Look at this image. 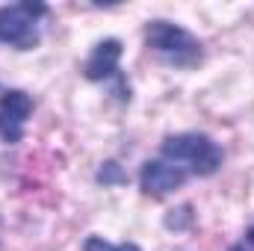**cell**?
Returning a JSON list of instances; mask_svg holds the SVG:
<instances>
[{
    "instance_id": "obj_1",
    "label": "cell",
    "mask_w": 254,
    "mask_h": 251,
    "mask_svg": "<svg viewBox=\"0 0 254 251\" xmlns=\"http://www.w3.org/2000/svg\"><path fill=\"white\" fill-rule=\"evenodd\" d=\"M160 157L172 166H178L181 172H187V178H210L219 172L222 166V148L204 136V133H175L166 136L160 145Z\"/></svg>"
},
{
    "instance_id": "obj_2",
    "label": "cell",
    "mask_w": 254,
    "mask_h": 251,
    "mask_svg": "<svg viewBox=\"0 0 254 251\" xmlns=\"http://www.w3.org/2000/svg\"><path fill=\"white\" fill-rule=\"evenodd\" d=\"M145 45L163 63L175 65V68H192L204 57L201 42L192 36L190 30H184V27H178L172 21H151L145 27Z\"/></svg>"
},
{
    "instance_id": "obj_3",
    "label": "cell",
    "mask_w": 254,
    "mask_h": 251,
    "mask_svg": "<svg viewBox=\"0 0 254 251\" xmlns=\"http://www.w3.org/2000/svg\"><path fill=\"white\" fill-rule=\"evenodd\" d=\"M45 15H48V6L36 0L0 6V42L18 51H33L39 45V18Z\"/></svg>"
},
{
    "instance_id": "obj_4",
    "label": "cell",
    "mask_w": 254,
    "mask_h": 251,
    "mask_svg": "<svg viewBox=\"0 0 254 251\" xmlns=\"http://www.w3.org/2000/svg\"><path fill=\"white\" fill-rule=\"evenodd\" d=\"M187 181H190L187 172H181L178 166L166 163L163 157L148 160V163L142 166V172H139V187H142L145 195H151V198H163V195L181 189Z\"/></svg>"
},
{
    "instance_id": "obj_5",
    "label": "cell",
    "mask_w": 254,
    "mask_h": 251,
    "mask_svg": "<svg viewBox=\"0 0 254 251\" xmlns=\"http://www.w3.org/2000/svg\"><path fill=\"white\" fill-rule=\"evenodd\" d=\"M30 113H33V98H30L27 92L9 89V92L0 95V119H3V133H0V136H3L9 145L21 139L24 122L30 119Z\"/></svg>"
},
{
    "instance_id": "obj_6",
    "label": "cell",
    "mask_w": 254,
    "mask_h": 251,
    "mask_svg": "<svg viewBox=\"0 0 254 251\" xmlns=\"http://www.w3.org/2000/svg\"><path fill=\"white\" fill-rule=\"evenodd\" d=\"M119 60H122V42L119 39H104L89 54V60L83 65V77L92 80V83L119 77Z\"/></svg>"
},
{
    "instance_id": "obj_7",
    "label": "cell",
    "mask_w": 254,
    "mask_h": 251,
    "mask_svg": "<svg viewBox=\"0 0 254 251\" xmlns=\"http://www.w3.org/2000/svg\"><path fill=\"white\" fill-rule=\"evenodd\" d=\"M83 251H142L136 243H119V246H110L104 237H89Z\"/></svg>"
},
{
    "instance_id": "obj_8",
    "label": "cell",
    "mask_w": 254,
    "mask_h": 251,
    "mask_svg": "<svg viewBox=\"0 0 254 251\" xmlns=\"http://www.w3.org/2000/svg\"><path fill=\"white\" fill-rule=\"evenodd\" d=\"M98 181L104 187H113V184H125V172L116 166V163H104V169L98 172Z\"/></svg>"
},
{
    "instance_id": "obj_9",
    "label": "cell",
    "mask_w": 254,
    "mask_h": 251,
    "mask_svg": "<svg viewBox=\"0 0 254 251\" xmlns=\"http://www.w3.org/2000/svg\"><path fill=\"white\" fill-rule=\"evenodd\" d=\"M190 222H192V207H190V204H184V207L178 210V216H169V219H166V228L181 231V228H187Z\"/></svg>"
},
{
    "instance_id": "obj_10",
    "label": "cell",
    "mask_w": 254,
    "mask_h": 251,
    "mask_svg": "<svg viewBox=\"0 0 254 251\" xmlns=\"http://www.w3.org/2000/svg\"><path fill=\"white\" fill-rule=\"evenodd\" d=\"M246 246H252V249H254V225L246 231Z\"/></svg>"
},
{
    "instance_id": "obj_11",
    "label": "cell",
    "mask_w": 254,
    "mask_h": 251,
    "mask_svg": "<svg viewBox=\"0 0 254 251\" xmlns=\"http://www.w3.org/2000/svg\"><path fill=\"white\" fill-rule=\"evenodd\" d=\"M231 251H254L252 246H246V243H237V246H231Z\"/></svg>"
},
{
    "instance_id": "obj_12",
    "label": "cell",
    "mask_w": 254,
    "mask_h": 251,
    "mask_svg": "<svg viewBox=\"0 0 254 251\" xmlns=\"http://www.w3.org/2000/svg\"><path fill=\"white\" fill-rule=\"evenodd\" d=\"M0 133H3V119H0Z\"/></svg>"
}]
</instances>
